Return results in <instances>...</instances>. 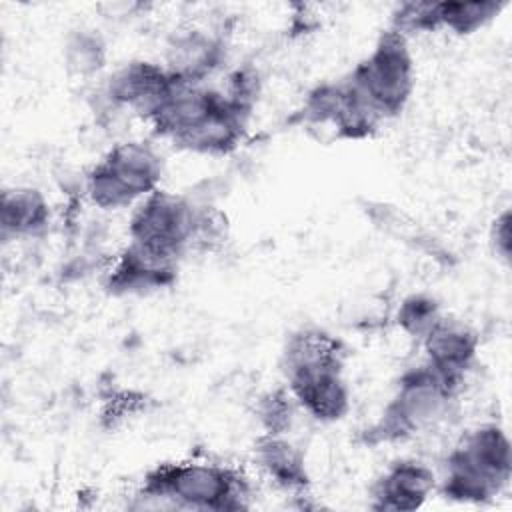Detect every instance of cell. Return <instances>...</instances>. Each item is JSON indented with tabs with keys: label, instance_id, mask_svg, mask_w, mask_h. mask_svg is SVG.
Wrapping results in <instances>:
<instances>
[{
	"label": "cell",
	"instance_id": "3",
	"mask_svg": "<svg viewBox=\"0 0 512 512\" xmlns=\"http://www.w3.org/2000/svg\"><path fill=\"white\" fill-rule=\"evenodd\" d=\"M414 78L408 38L390 28L382 32L372 52L344 80L358 100L384 122L404 110L414 90Z\"/></svg>",
	"mask_w": 512,
	"mask_h": 512
},
{
	"label": "cell",
	"instance_id": "14",
	"mask_svg": "<svg viewBox=\"0 0 512 512\" xmlns=\"http://www.w3.org/2000/svg\"><path fill=\"white\" fill-rule=\"evenodd\" d=\"M0 224L4 238L36 236L50 224V204L36 188H10L2 192Z\"/></svg>",
	"mask_w": 512,
	"mask_h": 512
},
{
	"label": "cell",
	"instance_id": "16",
	"mask_svg": "<svg viewBox=\"0 0 512 512\" xmlns=\"http://www.w3.org/2000/svg\"><path fill=\"white\" fill-rule=\"evenodd\" d=\"M64 64L70 74L94 76L106 64V44L96 30H74L64 44Z\"/></svg>",
	"mask_w": 512,
	"mask_h": 512
},
{
	"label": "cell",
	"instance_id": "11",
	"mask_svg": "<svg viewBox=\"0 0 512 512\" xmlns=\"http://www.w3.org/2000/svg\"><path fill=\"white\" fill-rule=\"evenodd\" d=\"M224 42L202 28L176 30L166 44L164 68L178 82L204 84L224 60Z\"/></svg>",
	"mask_w": 512,
	"mask_h": 512
},
{
	"label": "cell",
	"instance_id": "2",
	"mask_svg": "<svg viewBox=\"0 0 512 512\" xmlns=\"http://www.w3.org/2000/svg\"><path fill=\"white\" fill-rule=\"evenodd\" d=\"M510 474L512 456L506 432L496 424H482L450 452L440 488L452 500L484 502L508 486Z\"/></svg>",
	"mask_w": 512,
	"mask_h": 512
},
{
	"label": "cell",
	"instance_id": "5",
	"mask_svg": "<svg viewBox=\"0 0 512 512\" xmlns=\"http://www.w3.org/2000/svg\"><path fill=\"white\" fill-rule=\"evenodd\" d=\"M460 388L442 378L426 362L400 378L394 398L378 422L366 430L374 442H400L442 422Z\"/></svg>",
	"mask_w": 512,
	"mask_h": 512
},
{
	"label": "cell",
	"instance_id": "18",
	"mask_svg": "<svg viewBox=\"0 0 512 512\" xmlns=\"http://www.w3.org/2000/svg\"><path fill=\"white\" fill-rule=\"evenodd\" d=\"M296 402L288 388L266 392L256 404V418L262 426V432L268 434H286L292 424Z\"/></svg>",
	"mask_w": 512,
	"mask_h": 512
},
{
	"label": "cell",
	"instance_id": "10",
	"mask_svg": "<svg viewBox=\"0 0 512 512\" xmlns=\"http://www.w3.org/2000/svg\"><path fill=\"white\" fill-rule=\"evenodd\" d=\"M420 342L424 346L426 364L450 384L462 388L466 372L478 354L480 342L476 332L460 320L442 316Z\"/></svg>",
	"mask_w": 512,
	"mask_h": 512
},
{
	"label": "cell",
	"instance_id": "17",
	"mask_svg": "<svg viewBox=\"0 0 512 512\" xmlns=\"http://www.w3.org/2000/svg\"><path fill=\"white\" fill-rule=\"evenodd\" d=\"M442 316L444 314H442L440 306L432 298L422 296V294H414V296H408L400 304L396 320L408 336L422 340L438 324V320Z\"/></svg>",
	"mask_w": 512,
	"mask_h": 512
},
{
	"label": "cell",
	"instance_id": "4",
	"mask_svg": "<svg viewBox=\"0 0 512 512\" xmlns=\"http://www.w3.org/2000/svg\"><path fill=\"white\" fill-rule=\"evenodd\" d=\"M162 172V158L148 142H118L86 174L84 192L102 210L128 208L160 188Z\"/></svg>",
	"mask_w": 512,
	"mask_h": 512
},
{
	"label": "cell",
	"instance_id": "12",
	"mask_svg": "<svg viewBox=\"0 0 512 512\" xmlns=\"http://www.w3.org/2000/svg\"><path fill=\"white\" fill-rule=\"evenodd\" d=\"M436 490L432 468L418 460H398L372 488V508L408 512L420 508Z\"/></svg>",
	"mask_w": 512,
	"mask_h": 512
},
{
	"label": "cell",
	"instance_id": "7",
	"mask_svg": "<svg viewBox=\"0 0 512 512\" xmlns=\"http://www.w3.org/2000/svg\"><path fill=\"white\" fill-rule=\"evenodd\" d=\"M172 86L174 78L164 64L132 60L110 74L104 96L110 106L128 108L148 120Z\"/></svg>",
	"mask_w": 512,
	"mask_h": 512
},
{
	"label": "cell",
	"instance_id": "13",
	"mask_svg": "<svg viewBox=\"0 0 512 512\" xmlns=\"http://www.w3.org/2000/svg\"><path fill=\"white\" fill-rule=\"evenodd\" d=\"M254 464L278 490L300 496L308 488V470L302 452L284 434L262 432L254 442Z\"/></svg>",
	"mask_w": 512,
	"mask_h": 512
},
{
	"label": "cell",
	"instance_id": "1",
	"mask_svg": "<svg viewBox=\"0 0 512 512\" xmlns=\"http://www.w3.org/2000/svg\"><path fill=\"white\" fill-rule=\"evenodd\" d=\"M248 478L224 464L166 462L152 468L134 496L136 508L242 510L250 506Z\"/></svg>",
	"mask_w": 512,
	"mask_h": 512
},
{
	"label": "cell",
	"instance_id": "15",
	"mask_svg": "<svg viewBox=\"0 0 512 512\" xmlns=\"http://www.w3.org/2000/svg\"><path fill=\"white\" fill-rule=\"evenodd\" d=\"M502 4L492 0L482 2H436V28H446L456 34H470L488 24L498 12Z\"/></svg>",
	"mask_w": 512,
	"mask_h": 512
},
{
	"label": "cell",
	"instance_id": "8",
	"mask_svg": "<svg viewBox=\"0 0 512 512\" xmlns=\"http://www.w3.org/2000/svg\"><path fill=\"white\" fill-rule=\"evenodd\" d=\"M298 408L320 422H338L350 410V388L344 366H316L284 374Z\"/></svg>",
	"mask_w": 512,
	"mask_h": 512
},
{
	"label": "cell",
	"instance_id": "6",
	"mask_svg": "<svg viewBox=\"0 0 512 512\" xmlns=\"http://www.w3.org/2000/svg\"><path fill=\"white\" fill-rule=\"evenodd\" d=\"M196 216L198 204L190 198L158 188L136 204L128 226L130 242L180 260L192 250Z\"/></svg>",
	"mask_w": 512,
	"mask_h": 512
},
{
	"label": "cell",
	"instance_id": "19",
	"mask_svg": "<svg viewBox=\"0 0 512 512\" xmlns=\"http://www.w3.org/2000/svg\"><path fill=\"white\" fill-rule=\"evenodd\" d=\"M510 238H512V234H510V212L504 210L502 214H498L494 218L492 230H490V242L494 246V252L504 262L510 260V250H512Z\"/></svg>",
	"mask_w": 512,
	"mask_h": 512
},
{
	"label": "cell",
	"instance_id": "9",
	"mask_svg": "<svg viewBox=\"0 0 512 512\" xmlns=\"http://www.w3.org/2000/svg\"><path fill=\"white\" fill-rule=\"evenodd\" d=\"M178 258L130 242L106 272V288L116 296H144L176 280Z\"/></svg>",
	"mask_w": 512,
	"mask_h": 512
}]
</instances>
